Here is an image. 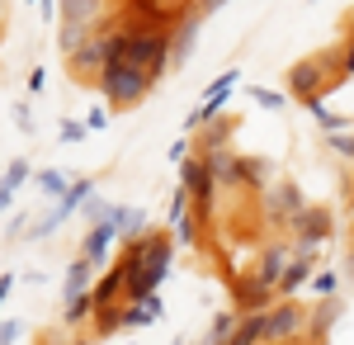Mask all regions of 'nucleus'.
Returning <instances> with one entry per match:
<instances>
[{"label": "nucleus", "instance_id": "1", "mask_svg": "<svg viewBox=\"0 0 354 345\" xmlns=\"http://www.w3.org/2000/svg\"><path fill=\"white\" fill-rule=\"evenodd\" d=\"M123 265H128V303H142V298H151V289L165 279V269H170V237L156 232V237H142L128 246V256H123Z\"/></svg>", "mask_w": 354, "mask_h": 345}, {"label": "nucleus", "instance_id": "2", "mask_svg": "<svg viewBox=\"0 0 354 345\" xmlns=\"http://www.w3.org/2000/svg\"><path fill=\"white\" fill-rule=\"evenodd\" d=\"M165 53H170V33L165 28H123V57L137 62L151 80L161 76Z\"/></svg>", "mask_w": 354, "mask_h": 345}, {"label": "nucleus", "instance_id": "3", "mask_svg": "<svg viewBox=\"0 0 354 345\" xmlns=\"http://www.w3.org/2000/svg\"><path fill=\"white\" fill-rule=\"evenodd\" d=\"M147 85H151V76H147L137 62H128V57H118V62H109V67L100 71V90L109 95L113 105H137Z\"/></svg>", "mask_w": 354, "mask_h": 345}, {"label": "nucleus", "instance_id": "4", "mask_svg": "<svg viewBox=\"0 0 354 345\" xmlns=\"http://www.w3.org/2000/svg\"><path fill=\"white\" fill-rule=\"evenodd\" d=\"M302 326V308L298 303H274L270 326H265V341H293Z\"/></svg>", "mask_w": 354, "mask_h": 345}, {"label": "nucleus", "instance_id": "5", "mask_svg": "<svg viewBox=\"0 0 354 345\" xmlns=\"http://www.w3.org/2000/svg\"><path fill=\"white\" fill-rule=\"evenodd\" d=\"M232 80H236V71H227V76H218V85L203 95V105H198V114H194L189 123H208V118H218L222 100H227V90H232Z\"/></svg>", "mask_w": 354, "mask_h": 345}, {"label": "nucleus", "instance_id": "6", "mask_svg": "<svg viewBox=\"0 0 354 345\" xmlns=\"http://www.w3.org/2000/svg\"><path fill=\"white\" fill-rule=\"evenodd\" d=\"M208 170H213V180H241L245 175V166L236 157H232V152H222V147H208Z\"/></svg>", "mask_w": 354, "mask_h": 345}, {"label": "nucleus", "instance_id": "7", "mask_svg": "<svg viewBox=\"0 0 354 345\" xmlns=\"http://www.w3.org/2000/svg\"><path fill=\"white\" fill-rule=\"evenodd\" d=\"M185 189L198 194L203 204L213 199V170H208V161H189V166H185Z\"/></svg>", "mask_w": 354, "mask_h": 345}, {"label": "nucleus", "instance_id": "8", "mask_svg": "<svg viewBox=\"0 0 354 345\" xmlns=\"http://www.w3.org/2000/svg\"><path fill=\"white\" fill-rule=\"evenodd\" d=\"M118 289H128V265H113L109 274H104V279L95 284V303L104 308V303H109V298H113Z\"/></svg>", "mask_w": 354, "mask_h": 345}, {"label": "nucleus", "instance_id": "9", "mask_svg": "<svg viewBox=\"0 0 354 345\" xmlns=\"http://www.w3.org/2000/svg\"><path fill=\"white\" fill-rule=\"evenodd\" d=\"M95 0H62V24H95Z\"/></svg>", "mask_w": 354, "mask_h": 345}, {"label": "nucleus", "instance_id": "10", "mask_svg": "<svg viewBox=\"0 0 354 345\" xmlns=\"http://www.w3.org/2000/svg\"><path fill=\"white\" fill-rule=\"evenodd\" d=\"M265 326H270V312H250V317L236 326V336L232 341H241V345H255V341H265Z\"/></svg>", "mask_w": 354, "mask_h": 345}, {"label": "nucleus", "instance_id": "11", "mask_svg": "<svg viewBox=\"0 0 354 345\" xmlns=\"http://www.w3.org/2000/svg\"><path fill=\"white\" fill-rule=\"evenodd\" d=\"M270 213H288V218L302 213V194L293 185H279V189H274V199H270Z\"/></svg>", "mask_w": 354, "mask_h": 345}, {"label": "nucleus", "instance_id": "12", "mask_svg": "<svg viewBox=\"0 0 354 345\" xmlns=\"http://www.w3.org/2000/svg\"><path fill=\"white\" fill-rule=\"evenodd\" d=\"M293 90H298L302 100H317L312 90H317V62H298L293 67Z\"/></svg>", "mask_w": 354, "mask_h": 345}, {"label": "nucleus", "instance_id": "13", "mask_svg": "<svg viewBox=\"0 0 354 345\" xmlns=\"http://www.w3.org/2000/svg\"><path fill=\"white\" fill-rule=\"evenodd\" d=\"M109 237H113V227H109V222H100V227L85 237V260H100V256H104V246H109Z\"/></svg>", "mask_w": 354, "mask_h": 345}, {"label": "nucleus", "instance_id": "14", "mask_svg": "<svg viewBox=\"0 0 354 345\" xmlns=\"http://www.w3.org/2000/svg\"><path fill=\"white\" fill-rule=\"evenodd\" d=\"M302 279H307V256H302L298 265H288V269H283V279H279V293H293V289L302 284Z\"/></svg>", "mask_w": 354, "mask_h": 345}, {"label": "nucleus", "instance_id": "15", "mask_svg": "<svg viewBox=\"0 0 354 345\" xmlns=\"http://www.w3.org/2000/svg\"><path fill=\"white\" fill-rule=\"evenodd\" d=\"M194 28H198V15H189V19L180 24V33H175V57H185L194 48Z\"/></svg>", "mask_w": 354, "mask_h": 345}, {"label": "nucleus", "instance_id": "16", "mask_svg": "<svg viewBox=\"0 0 354 345\" xmlns=\"http://www.w3.org/2000/svg\"><path fill=\"white\" fill-rule=\"evenodd\" d=\"M28 180V166L24 161H19V166H10V170H5V204H10V199H15V189L24 185Z\"/></svg>", "mask_w": 354, "mask_h": 345}, {"label": "nucleus", "instance_id": "17", "mask_svg": "<svg viewBox=\"0 0 354 345\" xmlns=\"http://www.w3.org/2000/svg\"><path fill=\"white\" fill-rule=\"evenodd\" d=\"M250 100H255V105H265V109L283 105V95H274V90H250Z\"/></svg>", "mask_w": 354, "mask_h": 345}, {"label": "nucleus", "instance_id": "18", "mask_svg": "<svg viewBox=\"0 0 354 345\" xmlns=\"http://www.w3.org/2000/svg\"><path fill=\"white\" fill-rule=\"evenodd\" d=\"M330 147L345 152V157H354V137H345V133H330Z\"/></svg>", "mask_w": 354, "mask_h": 345}, {"label": "nucleus", "instance_id": "19", "mask_svg": "<svg viewBox=\"0 0 354 345\" xmlns=\"http://www.w3.org/2000/svg\"><path fill=\"white\" fill-rule=\"evenodd\" d=\"M43 189H53V194H57V189H66V180H62V175H43Z\"/></svg>", "mask_w": 354, "mask_h": 345}, {"label": "nucleus", "instance_id": "20", "mask_svg": "<svg viewBox=\"0 0 354 345\" xmlns=\"http://www.w3.org/2000/svg\"><path fill=\"white\" fill-rule=\"evenodd\" d=\"M222 5H227V0H203L198 10H203V15H213V10H222Z\"/></svg>", "mask_w": 354, "mask_h": 345}, {"label": "nucleus", "instance_id": "21", "mask_svg": "<svg viewBox=\"0 0 354 345\" xmlns=\"http://www.w3.org/2000/svg\"><path fill=\"white\" fill-rule=\"evenodd\" d=\"M345 71L354 76V38H350V48H345Z\"/></svg>", "mask_w": 354, "mask_h": 345}, {"label": "nucleus", "instance_id": "22", "mask_svg": "<svg viewBox=\"0 0 354 345\" xmlns=\"http://www.w3.org/2000/svg\"><path fill=\"white\" fill-rule=\"evenodd\" d=\"M350 269H354V256H350Z\"/></svg>", "mask_w": 354, "mask_h": 345}, {"label": "nucleus", "instance_id": "23", "mask_svg": "<svg viewBox=\"0 0 354 345\" xmlns=\"http://www.w3.org/2000/svg\"><path fill=\"white\" fill-rule=\"evenodd\" d=\"M232 345H241V341H232Z\"/></svg>", "mask_w": 354, "mask_h": 345}]
</instances>
